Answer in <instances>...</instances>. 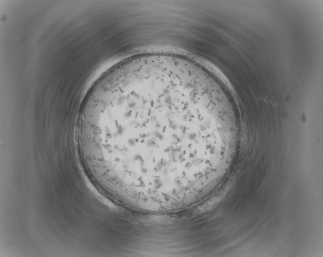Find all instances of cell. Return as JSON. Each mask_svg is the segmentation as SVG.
Returning <instances> with one entry per match:
<instances>
[{
    "label": "cell",
    "mask_w": 323,
    "mask_h": 257,
    "mask_svg": "<svg viewBox=\"0 0 323 257\" xmlns=\"http://www.w3.org/2000/svg\"><path fill=\"white\" fill-rule=\"evenodd\" d=\"M81 128L110 189L157 198L182 194L203 181L208 152L229 133L219 96L208 82L166 64L126 68L101 82Z\"/></svg>",
    "instance_id": "obj_1"
}]
</instances>
